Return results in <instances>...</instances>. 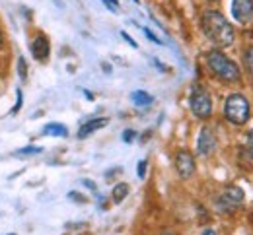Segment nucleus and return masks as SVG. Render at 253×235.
<instances>
[{"label": "nucleus", "instance_id": "obj_1", "mask_svg": "<svg viewBox=\"0 0 253 235\" xmlns=\"http://www.w3.org/2000/svg\"><path fill=\"white\" fill-rule=\"evenodd\" d=\"M201 26H203V32L205 35L216 45V47H230L236 39L234 34V28L232 24L222 16L220 12L216 10H207L203 14V20H201Z\"/></svg>", "mask_w": 253, "mask_h": 235}, {"label": "nucleus", "instance_id": "obj_2", "mask_svg": "<svg viewBox=\"0 0 253 235\" xmlns=\"http://www.w3.org/2000/svg\"><path fill=\"white\" fill-rule=\"evenodd\" d=\"M207 65L212 70V74H216L224 82H238L242 78V72H240L238 65L232 59H228L218 49H212L207 53Z\"/></svg>", "mask_w": 253, "mask_h": 235}, {"label": "nucleus", "instance_id": "obj_3", "mask_svg": "<svg viewBox=\"0 0 253 235\" xmlns=\"http://www.w3.org/2000/svg\"><path fill=\"white\" fill-rule=\"evenodd\" d=\"M250 113H252L250 101L246 100L242 94H232L224 103V117L236 127L246 125L250 121Z\"/></svg>", "mask_w": 253, "mask_h": 235}, {"label": "nucleus", "instance_id": "obj_4", "mask_svg": "<svg viewBox=\"0 0 253 235\" xmlns=\"http://www.w3.org/2000/svg\"><path fill=\"white\" fill-rule=\"evenodd\" d=\"M189 107H191V113L197 119H201V121L209 119L212 115V100H211L209 92L205 88H201V86H195L193 92H191Z\"/></svg>", "mask_w": 253, "mask_h": 235}, {"label": "nucleus", "instance_id": "obj_5", "mask_svg": "<svg viewBox=\"0 0 253 235\" xmlns=\"http://www.w3.org/2000/svg\"><path fill=\"white\" fill-rule=\"evenodd\" d=\"M242 201H244V191L240 187H228L218 199V206L226 212H232L242 204Z\"/></svg>", "mask_w": 253, "mask_h": 235}, {"label": "nucleus", "instance_id": "obj_6", "mask_svg": "<svg viewBox=\"0 0 253 235\" xmlns=\"http://www.w3.org/2000/svg\"><path fill=\"white\" fill-rule=\"evenodd\" d=\"M232 16L240 24H250L253 20V0H232Z\"/></svg>", "mask_w": 253, "mask_h": 235}, {"label": "nucleus", "instance_id": "obj_7", "mask_svg": "<svg viewBox=\"0 0 253 235\" xmlns=\"http://www.w3.org/2000/svg\"><path fill=\"white\" fill-rule=\"evenodd\" d=\"M175 171L181 179H189L195 173V158L191 156L187 150H181L177 152L175 156Z\"/></svg>", "mask_w": 253, "mask_h": 235}, {"label": "nucleus", "instance_id": "obj_8", "mask_svg": "<svg viewBox=\"0 0 253 235\" xmlns=\"http://www.w3.org/2000/svg\"><path fill=\"white\" fill-rule=\"evenodd\" d=\"M214 150H216V136L209 127H203L197 140V152L201 156H211Z\"/></svg>", "mask_w": 253, "mask_h": 235}, {"label": "nucleus", "instance_id": "obj_9", "mask_svg": "<svg viewBox=\"0 0 253 235\" xmlns=\"http://www.w3.org/2000/svg\"><path fill=\"white\" fill-rule=\"evenodd\" d=\"M51 53V47H49V39L45 35H37L35 41L32 43V55L37 61H47Z\"/></svg>", "mask_w": 253, "mask_h": 235}, {"label": "nucleus", "instance_id": "obj_10", "mask_svg": "<svg viewBox=\"0 0 253 235\" xmlns=\"http://www.w3.org/2000/svg\"><path fill=\"white\" fill-rule=\"evenodd\" d=\"M109 121L105 119V117H99V119H92V121H88V123H84L82 127H80V131H78V138L80 140H84V138H88L90 134H94L95 131H99V129H103L105 125H107Z\"/></svg>", "mask_w": 253, "mask_h": 235}, {"label": "nucleus", "instance_id": "obj_11", "mask_svg": "<svg viewBox=\"0 0 253 235\" xmlns=\"http://www.w3.org/2000/svg\"><path fill=\"white\" fill-rule=\"evenodd\" d=\"M130 100L134 105H138V107H144V105H150L154 98L148 94V92H144V90H136V92H132V96H130Z\"/></svg>", "mask_w": 253, "mask_h": 235}, {"label": "nucleus", "instance_id": "obj_12", "mask_svg": "<svg viewBox=\"0 0 253 235\" xmlns=\"http://www.w3.org/2000/svg\"><path fill=\"white\" fill-rule=\"evenodd\" d=\"M43 134L47 136H68V131H66V127L61 125V123H49V125H45V129H43Z\"/></svg>", "mask_w": 253, "mask_h": 235}, {"label": "nucleus", "instance_id": "obj_13", "mask_svg": "<svg viewBox=\"0 0 253 235\" xmlns=\"http://www.w3.org/2000/svg\"><path fill=\"white\" fill-rule=\"evenodd\" d=\"M126 195H128V185L126 183H117L115 187H113V202H123L126 199Z\"/></svg>", "mask_w": 253, "mask_h": 235}, {"label": "nucleus", "instance_id": "obj_14", "mask_svg": "<svg viewBox=\"0 0 253 235\" xmlns=\"http://www.w3.org/2000/svg\"><path fill=\"white\" fill-rule=\"evenodd\" d=\"M43 152V148H39V146H26V148H22V150H18L16 152V156H39Z\"/></svg>", "mask_w": 253, "mask_h": 235}, {"label": "nucleus", "instance_id": "obj_15", "mask_svg": "<svg viewBox=\"0 0 253 235\" xmlns=\"http://www.w3.org/2000/svg\"><path fill=\"white\" fill-rule=\"evenodd\" d=\"M244 65H246V70L250 72V76L253 78V47H250L244 53Z\"/></svg>", "mask_w": 253, "mask_h": 235}, {"label": "nucleus", "instance_id": "obj_16", "mask_svg": "<svg viewBox=\"0 0 253 235\" xmlns=\"http://www.w3.org/2000/svg\"><path fill=\"white\" fill-rule=\"evenodd\" d=\"M18 74H20V78H22V80H26V78H28V63H26V59H24V57H20V59H18Z\"/></svg>", "mask_w": 253, "mask_h": 235}, {"label": "nucleus", "instance_id": "obj_17", "mask_svg": "<svg viewBox=\"0 0 253 235\" xmlns=\"http://www.w3.org/2000/svg\"><path fill=\"white\" fill-rule=\"evenodd\" d=\"M146 160H142V162H138V166H136V173H138V177L140 179H144V175H146Z\"/></svg>", "mask_w": 253, "mask_h": 235}, {"label": "nucleus", "instance_id": "obj_18", "mask_svg": "<svg viewBox=\"0 0 253 235\" xmlns=\"http://www.w3.org/2000/svg\"><path fill=\"white\" fill-rule=\"evenodd\" d=\"M20 107H22V90L18 88V90H16V105H14L12 113H18V111H20Z\"/></svg>", "mask_w": 253, "mask_h": 235}, {"label": "nucleus", "instance_id": "obj_19", "mask_svg": "<svg viewBox=\"0 0 253 235\" xmlns=\"http://www.w3.org/2000/svg\"><path fill=\"white\" fill-rule=\"evenodd\" d=\"M134 138H136V133H134V131H130V129H126L125 133H123V142H126V144H130Z\"/></svg>", "mask_w": 253, "mask_h": 235}, {"label": "nucleus", "instance_id": "obj_20", "mask_svg": "<svg viewBox=\"0 0 253 235\" xmlns=\"http://www.w3.org/2000/svg\"><path fill=\"white\" fill-rule=\"evenodd\" d=\"M103 4H105L109 10H113V12L119 8V0H103Z\"/></svg>", "mask_w": 253, "mask_h": 235}, {"label": "nucleus", "instance_id": "obj_21", "mask_svg": "<svg viewBox=\"0 0 253 235\" xmlns=\"http://www.w3.org/2000/svg\"><path fill=\"white\" fill-rule=\"evenodd\" d=\"M68 199H72V201H78L80 204H82V202H86V199H84L80 193H68Z\"/></svg>", "mask_w": 253, "mask_h": 235}, {"label": "nucleus", "instance_id": "obj_22", "mask_svg": "<svg viewBox=\"0 0 253 235\" xmlns=\"http://www.w3.org/2000/svg\"><path fill=\"white\" fill-rule=\"evenodd\" d=\"M144 35H146V37H148V39H150V41H154V43H162V41H160L158 37H156V35L152 34V32H150V30H148V28H144Z\"/></svg>", "mask_w": 253, "mask_h": 235}, {"label": "nucleus", "instance_id": "obj_23", "mask_svg": "<svg viewBox=\"0 0 253 235\" xmlns=\"http://www.w3.org/2000/svg\"><path fill=\"white\" fill-rule=\"evenodd\" d=\"M121 37H123V39H125L126 43H128V45H130V47H136V41H134V39H132V37H128V35H126L125 32H121Z\"/></svg>", "mask_w": 253, "mask_h": 235}, {"label": "nucleus", "instance_id": "obj_24", "mask_svg": "<svg viewBox=\"0 0 253 235\" xmlns=\"http://www.w3.org/2000/svg\"><path fill=\"white\" fill-rule=\"evenodd\" d=\"M248 146H250V154L253 158V131H250V134H248Z\"/></svg>", "mask_w": 253, "mask_h": 235}, {"label": "nucleus", "instance_id": "obj_25", "mask_svg": "<svg viewBox=\"0 0 253 235\" xmlns=\"http://www.w3.org/2000/svg\"><path fill=\"white\" fill-rule=\"evenodd\" d=\"M4 47V34H2V28H0V49Z\"/></svg>", "mask_w": 253, "mask_h": 235}, {"label": "nucleus", "instance_id": "obj_26", "mask_svg": "<svg viewBox=\"0 0 253 235\" xmlns=\"http://www.w3.org/2000/svg\"><path fill=\"white\" fill-rule=\"evenodd\" d=\"M84 185H88V187H90L92 191H95V185L92 183V181H84Z\"/></svg>", "mask_w": 253, "mask_h": 235}, {"label": "nucleus", "instance_id": "obj_27", "mask_svg": "<svg viewBox=\"0 0 253 235\" xmlns=\"http://www.w3.org/2000/svg\"><path fill=\"white\" fill-rule=\"evenodd\" d=\"M203 235H216V232H214V230H205Z\"/></svg>", "mask_w": 253, "mask_h": 235}, {"label": "nucleus", "instance_id": "obj_28", "mask_svg": "<svg viewBox=\"0 0 253 235\" xmlns=\"http://www.w3.org/2000/svg\"><path fill=\"white\" fill-rule=\"evenodd\" d=\"M162 235H175V234H171V232H166V234H162Z\"/></svg>", "mask_w": 253, "mask_h": 235}, {"label": "nucleus", "instance_id": "obj_29", "mask_svg": "<svg viewBox=\"0 0 253 235\" xmlns=\"http://www.w3.org/2000/svg\"><path fill=\"white\" fill-rule=\"evenodd\" d=\"M132 2H138V0H132Z\"/></svg>", "mask_w": 253, "mask_h": 235}, {"label": "nucleus", "instance_id": "obj_30", "mask_svg": "<svg viewBox=\"0 0 253 235\" xmlns=\"http://www.w3.org/2000/svg\"><path fill=\"white\" fill-rule=\"evenodd\" d=\"M8 235H16V234H8Z\"/></svg>", "mask_w": 253, "mask_h": 235}]
</instances>
